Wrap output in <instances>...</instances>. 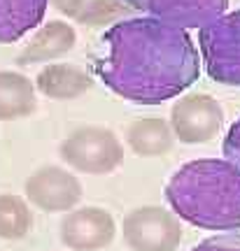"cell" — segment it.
<instances>
[{
    "instance_id": "6da1fadb",
    "label": "cell",
    "mask_w": 240,
    "mask_h": 251,
    "mask_svg": "<svg viewBox=\"0 0 240 251\" xmlns=\"http://www.w3.org/2000/svg\"><path fill=\"white\" fill-rule=\"evenodd\" d=\"M91 65L112 93L138 105H161L175 98L201 72L198 51L187 30L143 14L107 28Z\"/></svg>"
},
{
    "instance_id": "7a4b0ae2",
    "label": "cell",
    "mask_w": 240,
    "mask_h": 251,
    "mask_svg": "<svg viewBox=\"0 0 240 251\" xmlns=\"http://www.w3.org/2000/svg\"><path fill=\"white\" fill-rule=\"evenodd\" d=\"M166 200L196 228L240 233V170L226 158L184 163L166 184Z\"/></svg>"
},
{
    "instance_id": "3957f363",
    "label": "cell",
    "mask_w": 240,
    "mask_h": 251,
    "mask_svg": "<svg viewBox=\"0 0 240 251\" xmlns=\"http://www.w3.org/2000/svg\"><path fill=\"white\" fill-rule=\"evenodd\" d=\"M201 61L217 84L240 86V9L198 28Z\"/></svg>"
},
{
    "instance_id": "277c9868",
    "label": "cell",
    "mask_w": 240,
    "mask_h": 251,
    "mask_svg": "<svg viewBox=\"0 0 240 251\" xmlns=\"http://www.w3.org/2000/svg\"><path fill=\"white\" fill-rule=\"evenodd\" d=\"M63 163L84 175H107L124 158V147L117 135L100 126H84L61 142Z\"/></svg>"
},
{
    "instance_id": "5b68a950",
    "label": "cell",
    "mask_w": 240,
    "mask_h": 251,
    "mask_svg": "<svg viewBox=\"0 0 240 251\" xmlns=\"http://www.w3.org/2000/svg\"><path fill=\"white\" fill-rule=\"evenodd\" d=\"M121 230L131 251H175L182 242L178 216L161 207H138L128 212Z\"/></svg>"
},
{
    "instance_id": "8992f818",
    "label": "cell",
    "mask_w": 240,
    "mask_h": 251,
    "mask_svg": "<svg viewBox=\"0 0 240 251\" xmlns=\"http://www.w3.org/2000/svg\"><path fill=\"white\" fill-rule=\"evenodd\" d=\"M128 9L140 12L175 28H203L226 12L229 0H121Z\"/></svg>"
},
{
    "instance_id": "52a82bcc",
    "label": "cell",
    "mask_w": 240,
    "mask_h": 251,
    "mask_svg": "<svg viewBox=\"0 0 240 251\" xmlns=\"http://www.w3.org/2000/svg\"><path fill=\"white\" fill-rule=\"evenodd\" d=\"M26 198L37 209L59 214L72 209L80 202L82 184L72 172L56 165H45L26 179Z\"/></svg>"
},
{
    "instance_id": "ba28073f",
    "label": "cell",
    "mask_w": 240,
    "mask_h": 251,
    "mask_svg": "<svg viewBox=\"0 0 240 251\" xmlns=\"http://www.w3.org/2000/svg\"><path fill=\"white\" fill-rule=\"evenodd\" d=\"M222 107L210 96H189L173 105L170 124L180 142L201 144L212 140L222 126Z\"/></svg>"
},
{
    "instance_id": "9c48e42d",
    "label": "cell",
    "mask_w": 240,
    "mask_h": 251,
    "mask_svg": "<svg viewBox=\"0 0 240 251\" xmlns=\"http://www.w3.org/2000/svg\"><path fill=\"white\" fill-rule=\"evenodd\" d=\"M117 224L112 214L100 207L72 209L61 221V240L72 251L105 249L115 240Z\"/></svg>"
},
{
    "instance_id": "30bf717a",
    "label": "cell",
    "mask_w": 240,
    "mask_h": 251,
    "mask_svg": "<svg viewBox=\"0 0 240 251\" xmlns=\"http://www.w3.org/2000/svg\"><path fill=\"white\" fill-rule=\"evenodd\" d=\"M49 0H0V45L17 42L42 24Z\"/></svg>"
},
{
    "instance_id": "8fae6325",
    "label": "cell",
    "mask_w": 240,
    "mask_h": 251,
    "mask_svg": "<svg viewBox=\"0 0 240 251\" xmlns=\"http://www.w3.org/2000/svg\"><path fill=\"white\" fill-rule=\"evenodd\" d=\"M72 47H75V28L63 21H52L40 28L35 37L24 47V51L19 54V63L30 65V63L54 61L59 56L68 54Z\"/></svg>"
},
{
    "instance_id": "7c38bea8",
    "label": "cell",
    "mask_w": 240,
    "mask_h": 251,
    "mask_svg": "<svg viewBox=\"0 0 240 251\" xmlns=\"http://www.w3.org/2000/svg\"><path fill=\"white\" fill-rule=\"evenodd\" d=\"M35 81L42 96H49V98H56V100L77 98L84 91H89L91 84H93L91 77L82 68L68 65V63L47 65L45 70H40Z\"/></svg>"
},
{
    "instance_id": "4fadbf2b",
    "label": "cell",
    "mask_w": 240,
    "mask_h": 251,
    "mask_svg": "<svg viewBox=\"0 0 240 251\" xmlns=\"http://www.w3.org/2000/svg\"><path fill=\"white\" fill-rule=\"evenodd\" d=\"M35 109V89L28 77L0 70V121L28 117Z\"/></svg>"
},
{
    "instance_id": "5bb4252c",
    "label": "cell",
    "mask_w": 240,
    "mask_h": 251,
    "mask_svg": "<svg viewBox=\"0 0 240 251\" xmlns=\"http://www.w3.org/2000/svg\"><path fill=\"white\" fill-rule=\"evenodd\" d=\"M126 142L133 149V153L151 158L168 151L173 144V133H170V126L161 119H140L128 126Z\"/></svg>"
},
{
    "instance_id": "9a60e30c",
    "label": "cell",
    "mask_w": 240,
    "mask_h": 251,
    "mask_svg": "<svg viewBox=\"0 0 240 251\" xmlns=\"http://www.w3.org/2000/svg\"><path fill=\"white\" fill-rule=\"evenodd\" d=\"M30 209L26 200L19 196L2 193L0 196V237L2 240H19L30 230Z\"/></svg>"
},
{
    "instance_id": "2e32d148",
    "label": "cell",
    "mask_w": 240,
    "mask_h": 251,
    "mask_svg": "<svg viewBox=\"0 0 240 251\" xmlns=\"http://www.w3.org/2000/svg\"><path fill=\"white\" fill-rule=\"evenodd\" d=\"M124 9H128L121 0H91L89 5H84L82 12L77 14L82 24H89V26H98L103 21L115 19L117 14H121Z\"/></svg>"
},
{
    "instance_id": "e0dca14e",
    "label": "cell",
    "mask_w": 240,
    "mask_h": 251,
    "mask_svg": "<svg viewBox=\"0 0 240 251\" xmlns=\"http://www.w3.org/2000/svg\"><path fill=\"white\" fill-rule=\"evenodd\" d=\"M222 153L229 163H233L240 170V119H236L229 128V133L224 135V144H222Z\"/></svg>"
},
{
    "instance_id": "ac0fdd59",
    "label": "cell",
    "mask_w": 240,
    "mask_h": 251,
    "mask_svg": "<svg viewBox=\"0 0 240 251\" xmlns=\"http://www.w3.org/2000/svg\"><path fill=\"white\" fill-rule=\"evenodd\" d=\"M191 251H240V233H229V235H217L210 240L194 247Z\"/></svg>"
},
{
    "instance_id": "d6986e66",
    "label": "cell",
    "mask_w": 240,
    "mask_h": 251,
    "mask_svg": "<svg viewBox=\"0 0 240 251\" xmlns=\"http://www.w3.org/2000/svg\"><path fill=\"white\" fill-rule=\"evenodd\" d=\"M52 2L61 14H68V17H75V19L82 12V7L87 5V0H52Z\"/></svg>"
}]
</instances>
